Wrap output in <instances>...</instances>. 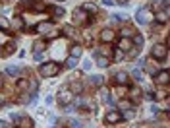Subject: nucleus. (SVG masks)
Here are the masks:
<instances>
[{
  "label": "nucleus",
  "instance_id": "c756f323",
  "mask_svg": "<svg viewBox=\"0 0 170 128\" xmlns=\"http://www.w3.org/2000/svg\"><path fill=\"white\" fill-rule=\"evenodd\" d=\"M4 54H14V43H10L4 47Z\"/></svg>",
  "mask_w": 170,
  "mask_h": 128
},
{
  "label": "nucleus",
  "instance_id": "4be33fe9",
  "mask_svg": "<svg viewBox=\"0 0 170 128\" xmlns=\"http://www.w3.org/2000/svg\"><path fill=\"white\" fill-rule=\"evenodd\" d=\"M122 37H133V35H135V31L131 29V27H122Z\"/></svg>",
  "mask_w": 170,
  "mask_h": 128
},
{
  "label": "nucleus",
  "instance_id": "aec40b11",
  "mask_svg": "<svg viewBox=\"0 0 170 128\" xmlns=\"http://www.w3.org/2000/svg\"><path fill=\"white\" fill-rule=\"evenodd\" d=\"M81 10H83V12H91V14H97V6L91 4V2H85V4L81 6Z\"/></svg>",
  "mask_w": 170,
  "mask_h": 128
},
{
  "label": "nucleus",
  "instance_id": "79ce46f5",
  "mask_svg": "<svg viewBox=\"0 0 170 128\" xmlns=\"http://www.w3.org/2000/svg\"><path fill=\"white\" fill-rule=\"evenodd\" d=\"M83 68H85V70H89V68H91V62H89V60H85V64H83Z\"/></svg>",
  "mask_w": 170,
  "mask_h": 128
},
{
  "label": "nucleus",
  "instance_id": "f704fd0d",
  "mask_svg": "<svg viewBox=\"0 0 170 128\" xmlns=\"http://www.w3.org/2000/svg\"><path fill=\"white\" fill-rule=\"evenodd\" d=\"M131 95H133L135 99H137V97L141 95V91H139V87H133V89H131Z\"/></svg>",
  "mask_w": 170,
  "mask_h": 128
},
{
  "label": "nucleus",
  "instance_id": "393cba45",
  "mask_svg": "<svg viewBox=\"0 0 170 128\" xmlns=\"http://www.w3.org/2000/svg\"><path fill=\"white\" fill-rule=\"evenodd\" d=\"M100 95H103V101H106V103H114V101L108 97V91H106L105 87H100Z\"/></svg>",
  "mask_w": 170,
  "mask_h": 128
},
{
  "label": "nucleus",
  "instance_id": "a878e982",
  "mask_svg": "<svg viewBox=\"0 0 170 128\" xmlns=\"http://www.w3.org/2000/svg\"><path fill=\"white\" fill-rule=\"evenodd\" d=\"M52 14H54V16H58V18H62V16H64V8L54 6V8H52Z\"/></svg>",
  "mask_w": 170,
  "mask_h": 128
},
{
  "label": "nucleus",
  "instance_id": "c9c22d12",
  "mask_svg": "<svg viewBox=\"0 0 170 128\" xmlns=\"http://www.w3.org/2000/svg\"><path fill=\"white\" fill-rule=\"evenodd\" d=\"M18 87H19V89H27V81H25V80H19Z\"/></svg>",
  "mask_w": 170,
  "mask_h": 128
},
{
  "label": "nucleus",
  "instance_id": "2f4dec72",
  "mask_svg": "<svg viewBox=\"0 0 170 128\" xmlns=\"http://www.w3.org/2000/svg\"><path fill=\"white\" fill-rule=\"evenodd\" d=\"M29 89H31V93L37 91V80H31V81H29Z\"/></svg>",
  "mask_w": 170,
  "mask_h": 128
},
{
  "label": "nucleus",
  "instance_id": "dca6fc26",
  "mask_svg": "<svg viewBox=\"0 0 170 128\" xmlns=\"http://www.w3.org/2000/svg\"><path fill=\"white\" fill-rule=\"evenodd\" d=\"M6 72H8V76H19L21 74V68L19 66H8Z\"/></svg>",
  "mask_w": 170,
  "mask_h": 128
},
{
  "label": "nucleus",
  "instance_id": "c85d7f7f",
  "mask_svg": "<svg viewBox=\"0 0 170 128\" xmlns=\"http://www.w3.org/2000/svg\"><path fill=\"white\" fill-rule=\"evenodd\" d=\"M64 33L68 35V37H75V29H74V27H70V25L64 27Z\"/></svg>",
  "mask_w": 170,
  "mask_h": 128
},
{
  "label": "nucleus",
  "instance_id": "7ed1b4c3",
  "mask_svg": "<svg viewBox=\"0 0 170 128\" xmlns=\"http://www.w3.org/2000/svg\"><path fill=\"white\" fill-rule=\"evenodd\" d=\"M35 29H37V33H43V35H56V29H54V25H52L50 21H43V23H39Z\"/></svg>",
  "mask_w": 170,
  "mask_h": 128
},
{
  "label": "nucleus",
  "instance_id": "f8f14e48",
  "mask_svg": "<svg viewBox=\"0 0 170 128\" xmlns=\"http://www.w3.org/2000/svg\"><path fill=\"white\" fill-rule=\"evenodd\" d=\"M81 53H83V47L81 45H74L72 49H70V56H74V58H79Z\"/></svg>",
  "mask_w": 170,
  "mask_h": 128
},
{
  "label": "nucleus",
  "instance_id": "6e6552de",
  "mask_svg": "<svg viewBox=\"0 0 170 128\" xmlns=\"http://www.w3.org/2000/svg\"><path fill=\"white\" fill-rule=\"evenodd\" d=\"M25 8L35 10V12H44V10H47V4H44V2H37V0H31V2L25 4Z\"/></svg>",
  "mask_w": 170,
  "mask_h": 128
},
{
  "label": "nucleus",
  "instance_id": "9b49d317",
  "mask_svg": "<svg viewBox=\"0 0 170 128\" xmlns=\"http://www.w3.org/2000/svg\"><path fill=\"white\" fill-rule=\"evenodd\" d=\"M122 120V114L118 113V111H110L108 114H106V122L108 124H114V122H120Z\"/></svg>",
  "mask_w": 170,
  "mask_h": 128
},
{
  "label": "nucleus",
  "instance_id": "5701e85b",
  "mask_svg": "<svg viewBox=\"0 0 170 128\" xmlns=\"http://www.w3.org/2000/svg\"><path fill=\"white\" fill-rule=\"evenodd\" d=\"M75 64H77V58H74V56H68L66 58V66L68 68H75Z\"/></svg>",
  "mask_w": 170,
  "mask_h": 128
},
{
  "label": "nucleus",
  "instance_id": "0eeeda50",
  "mask_svg": "<svg viewBox=\"0 0 170 128\" xmlns=\"http://www.w3.org/2000/svg\"><path fill=\"white\" fill-rule=\"evenodd\" d=\"M114 37H116V33L112 29H103V31H100V41H103V43H112Z\"/></svg>",
  "mask_w": 170,
  "mask_h": 128
},
{
  "label": "nucleus",
  "instance_id": "f3484780",
  "mask_svg": "<svg viewBox=\"0 0 170 128\" xmlns=\"http://www.w3.org/2000/svg\"><path fill=\"white\" fill-rule=\"evenodd\" d=\"M103 76H97V74H93L91 78H89V81H91V86H103Z\"/></svg>",
  "mask_w": 170,
  "mask_h": 128
},
{
  "label": "nucleus",
  "instance_id": "473e14b6",
  "mask_svg": "<svg viewBox=\"0 0 170 128\" xmlns=\"http://www.w3.org/2000/svg\"><path fill=\"white\" fill-rule=\"evenodd\" d=\"M70 124H72V128H81V122L77 119H70Z\"/></svg>",
  "mask_w": 170,
  "mask_h": 128
},
{
  "label": "nucleus",
  "instance_id": "2eb2a0df",
  "mask_svg": "<svg viewBox=\"0 0 170 128\" xmlns=\"http://www.w3.org/2000/svg\"><path fill=\"white\" fill-rule=\"evenodd\" d=\"M157 21H161V23H166L168 21V10H162V12H158V14L155 16Z\"/></svg>",
  "mask_w": 170,
  "mask_h": 128
},
{
  "label": "nucleus",
  "instance_id": "7c9ffc66",
  "mask_svg": "<svg viewBox=\"0 0 170 128\" xmlns=\"http://www.w3.org/2000/svg\"><path fill=\"white\" fill-rule=\"evenodd\" d=\"M122 58H124V51L116 49V51H114V60H122Z\"/></svg>",
  "mask_w": 170,
  "mask_h": 128
},
{
  "label": "nucleus",
  "instance_id": "49530a36",
  "mask_svg": "<svg viewBox=\"0 0 170 128\" xmlns=\"http://www.w3.org/2000/svg\"><path fill=\"white\" fill-rule=\"evenodd\" d=\"M0 86H2V74H0Z\"/></svg>",
  "mask_w": 170,
  "mask_h": 128
},
{
  "label": "nucleus",
  "instance_id": "6ab92c4d",
  "mask_svg": "<svg viewBox=\"0 0 170 128\" xmlns=\"http://www.w3.org/2000/svg\"><path fill=\"white\" fill-rule=\"evenodd\" d=\"M70 91L74 93V95H79V93L83 91V86H81V84H77V81H75V84H72V86H70Z\"/></svg>",
  "mask_w": 170,
  "mask_h": 128
},
{
  "label": "nucleus",
  "instance_id": "c03bdc74",
  "mask_svg": "<svg viewBox=\"0 0 170 128\" xmlns=\"http://www.w3.org/2000/svg\"><path fill=\"white\" fill-rule=\"evenodd\" d=\"M143 66H145V60H143V58H141V60L137 62V68H143Z\"/></svg>",
  "mask_w": 170,
  "mask_h": 128
},
{
  "label": "nucleus",
  "instance_id": "f03ea898",
  "mask_svg": "<svg viewBox=\"0 0 170 128\" xmlns=\"http://www.w3.org/2000/svg\"><path fill=\"white\" fill-rule=\"evenodd\" d=\"M135 19H137V23H141V25H145V23H149L153 19V14L149 8H139L137 14H135Z\"/></svg>",
  "mask_w": 170,
  "mask_h": 128
},
{
  "label": "nucleus",
  "instance_id": "412c9836",
  "mask_svg": "<svg viewBox=\"0 0 170 128\" xmlns=\"http://www.w3.org/2000/svg\"><path fill=\"white\" fill-rule=\"evenodd\" d=\"M10 27H14V29H21V27H23V21H21L19 18H14L12 21H10Z\"/></svg>",
  "mask_w": 170,
  "mask_h": 128
},
{
  "label": "nucleus",
  "instance_id": "39448f33",
  "mask_svg": "<svg viewBox=\"0 0 170 128\" xmlns=\"http://www.w3.org/2000/svg\"><path fill=\"white\" fill-rule=\"evenodd\" d=\"M72 99H74V93H72L70 89H60V91H58V101H60L62 105H70Z\"/></svg>",
  "mask_w": 170,
  "mask_h": 128
},
{
  "label": "nucleus",
  "instance_id": "423d86ee",
  "mask_svg": "<svg viewBox=\"0 0 170 128\" xmlns=\"http://www.w3.org/2000/svg\"><path fill=\"white\" fill-rule=\"evenodd\" d=\"M74 21L75 23H87V12H83L81 8L74 10Z\"/></svg>",
  "mask_w": 170,
  "mask_h": 128
},
{
  "label": "nucleus",
  "instance_id": "b1692460",
  "mask_svg": "<svg viewBox=\"0 0 170 128\" xmlns=\"http://www.w3.org/2000/svg\"><path fill=\"white\" fill-rule=\"evenodd\" d=\"M133 43H135V47H141V45H143V35L135 33V35H133Z\"/></svg>",
  "mask_w": 170,
  "mask_h": 128
},
{
  "label": "nucleus",
  "instance_id": "a19ab883",
  "mask_svg": "<svg viewBox=\"0 0 170 128\" xmlns=\"http://www.w3.org/2000/svg\"><path fill=\"white\" fill-rule=\"evenodd\" d=\"M103 4L105 6H112V4H114V0H103Z\"/></svg>",
  "mask_w": 170,
  "mask_h": 128
},
{
  "label": "nucleus",
  "instance_id": "58836bf2",
  "mask_svg": "<svg viewBox=\"0 0 170 128\" xmlns=\"http://www.w3.org/2000/svg\"><path fill=\"white\" fill-rule=\"evenodd\" d=\"M33 56H35V60H43V53H37V51H35V54H33Z\"/></svg>",
  "mask_w": 170,
  "mask_h": 128
},
{
  "label": "nucleus",
  "instance_id": "bb28decb",
  "mask_svg": "<svg viewBox=\"0 0 170 128\" xmlns=\"http://www.w3.org/2000/svg\"><path fill=\"white\" fill-rule=\"evenodd\" d=\"M110 18H112V21H122V19H126L128 16L126 14H112Z\"/></svg>",
  "mask_w": 170,
  "mask_h": 128
},
{
  "label": "nucleus",
  "instance_id": "4c0bfd02",
  "mask_svg": "<svg viewBox=\"0 0 170 128\" xmlns=\"http://www.w3.org/2000/svg\"><path fill=\"white\" fill-rule=\"evenodd\" d=\"M133 78H137V80H141V72H139V68H135V70H133Z\"/></svg>",
  "mask_w": 170,
  "mask_h": 128
},
{
  "label": "nucleus",
  "instance_id": "ddd939ff",
  "mask_svg": "<svg viewBox=\"0 0 170 128\" xmlns=\"http://www.w3.org/2000/svg\"><path fill=\"white\" fill-rule=\"evenodd\" d=\"M114 80L118 81L120 86H124V84H128V74H126V72H118V74L114 76Z\"/></svg>",
  "mask_w": 170,
  "mask_h": 128
},
{
  "label": "nucleus",
  "instance_id": "f257e3e1",
  "mask_svg": "<svg viewBox=\"0 0 170 128\" xmlns=\"http://www.w3.org/2000/svg\"><path fill=\"white\" fill-rule=\"evenodd\" d=\"M39 72H41V76H44V78L56 76V74L60 72V64H56V62H44V64H41Z\"/></svg>",
  "mask_w": 170,
  "mask_h": 128
},
{
  "label": "nucleus",
  "instance_id": "cd10ccee",
  "mask_svg": "<svg viewBox=\"0 0 170 128\" xmlns=\"http://www.w3.org/2000/svg\"><path fill=\"white\" fill-rule=\"evenodd\" d=\"M8 27H10V21H8V19H4V18H0V29L6 31Z\"/></svg>",
  "mask_w": 170,
  "mask_h": 128
},
{
  "label": "nucleus",
  "instance_id": "4468645a",
  "mask_svg": "<svg viewBox=\"0 0 170 128\" xmlns=\"http://www.w3.org/2000/svg\"><path fill=\"white\" fill-rule=\"evenodd\" d=\"M97 62H99L100 68H106V66H110V58H108V56H100V54H99V56H97Z\"/></svg>",
  "mask_w": 170,
  "mask_h": 128
},
{
  "label": "nucleus",
  "instance_id": "37998d69",
  "mask_svg": "<svg viewBox=\"0 0 170 128\" xmlns=\"http://www.w3.org/2000/svg\"><path fill=\"white\" fill-rule=\"evenodd\" d=\"M106 54H110V51H108V47H105V49H103V56H106Z\"/></svg>",
  "mask_w": 170,
  "mask_h": 128
},
{
  "label": "nucleus",
  "instance_id": "a211bd4d",
  "mask_svg": "<svg viewBox=\"0 0 170 128\" xmlns=\"http://www.w3.org/2000/svg\"><path fill=\"white\" fill-rule=\"evenodd\" d=\"M118 109H122V111H130V109H131V103H130L128 99H120V101H118Z\"/></svg>",
  "mask_w": 170,
  "mask_h": 128
},
{
  "label": "nucleus",
  "instance_id": "a18cd8bd",
  "mask_svg": "<svg viewBox=\"0 0 170 128\" xmlns=\"http://www.w3.org/2000/svg\"><path fill=\"white\" fill-rule=\"evenodd\" d=\"M0 128H10V126H8V124H6L4 120H0Z\"/></svg>",
  "mask_w": 170,
  "mask_h": 128
},
{
  "label": "nucleus",
  "instance_id": "72a5a7b5",
  "mask_svg": "<svg viewBox=\"0 0 170 128\" xmlns=\"http://www.w3.org/2000/svg\"><path fill=\"white\" fill-rule=\"evenodd\" d=\"M153 97H157V99H162V97H166V91H162V89H161V91H157Z\"/></svg>",
  "mask_w": 170,
  "mask_h": 128
},
{
  "label": "nucleus",
  "instance_id": "20e7f679",
  "mask_svg": "<svg viewBox=\"0 0 170 128\" xmlns=\"http://www.w3.org/2000/svg\"><path fill=\"white\" fill-rule=\"evenodd\" d=\"M151 56L153 58H166L168 56V49H166V45H155L153 47V51H151Z\"/></svg>",
  "mask_w": 170,
  "mask_h": 128
},
{
  "label": "nucleus",
  "instance_id": "de8ad7c7",
  "mask_svg": "<svg viewBox=\"0 0 170 128\" xmlns=\"http://www.w3.org/2000/svg\"><path fill=\"white\" fill-rule=\"evenodd\" d=\"M122 2H126V0H122Z\"/></svg>",
  "mask_w": 170,
  "mask_h": 128
},
{
  "label": "nucleus",
  "instance_id": "1a4fd4ad",
  "mask_svg": "<svg viewBox=\"0 0 170 128\" xmlns=\"http://www.w3.org/2000/svg\"><path fill=\"white\" fill-rule=\"evenodd\" d=\"M168 78H170L168 70H164V72H158V74H155V81H157V84H161V86H166V84H168Z\"/></svg>",
  "mask_w": 170,
  "mask_h": 128
},
{
  "label": "nucleus",
  "instance_id": "e433bc0d",
  "mask_svg": "<svg viewBox=\"0 0 170 128\" xmlns=\"http://www.w3.org/2000/svg\"><path fill=\"white\" fill-rule=\"evenodd\" d=\"M43 49H44V43H37V45H35V51H37V53H43Z\"/></svg>",
  "mask_w": 170,
  "mask_h": 128
},
{
  "label": "nucleus",
  "instance_id": "ea45409f",
  "mask_svg": "<svg viewBox=\"0 0 170 128\" xmlns=\"http://www.w3.org/2000/svg\"><path fill=\"white\" fill-rule=\"evenodd\" d=\"M75 105H79V107H83V105H85V99H81V97H79V99L75 101Z\"/></svg>",
  "mask_w": 170,
  "mask_h": 128
},
{
  "label": "nucleus",
  "instance_id": "9d476101",
  "mask_svg": "<svg viewBox=\"0 0 170 128\" xmlns=\"http://www.w3.org/2000/svg\"><path fill=\"white\" fill-rule=\"evenodd\" d=\"M118 49H120V51H124V53L131 51V41H130L128 37H122V39L118 41Z\"/></svg>",
  "mask_w": 170,
  "mask_h": 128
}]
</instances>
